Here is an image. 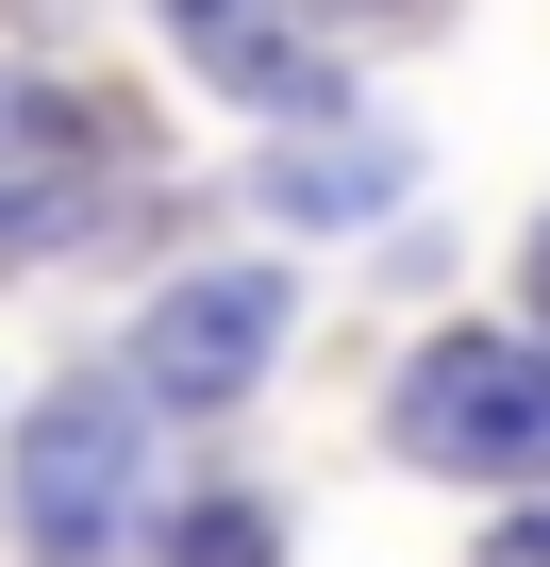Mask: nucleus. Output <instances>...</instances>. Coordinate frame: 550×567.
<instances>
[{"mask_svg":"<svg viewBox=\"0 0 550 567\" xmlns=\"http://www.w3.org/2000/svg\"><path fill=\"white\" fill-rule=\"evenodd\" d=\"M533 318H550V234H533ZM533 351H550V334H533Z\"/></svg>","mask_w":550,"mask_h":567,"instance_id":"1a4fd4ad","label":"nucleus"},{"mask_svg":"<svg viewBox=\"0 0 550 567\" xmlns=\"http://www.w3.org/2000/svg\"><path fill=\"white\" fill-rule=\"evenodd\" d=\"M267 200H284V217H384L401 200V151H284V167H267Z\"/></svg>","mask_w":550,"mask_h":567,"instance_id":"423d86ee","label":"nucleus"},{"mask_svg":"<svg viewBox=\"0 0 550 567\" xmlns=\"http://www.w3.org/2000/svg\"><path fill=\"white\" fill-rule=\"evenodd\" d=\"M484 567H550V517H500V550Z\"/></svg>","mask_w":550,"mask_h":567,"instance_id":"6e6552de","label":"nucleus"},{"mask_svg":"<svg viewBox=\"0 0 550 567\" xmlns=\"http://www.w3.org/2000/svg\"><path fill=\"white\" fill-rule=\"evenodd\" d=\"M134 467H151V434H134L117 384L34 401V434H18V517H34V550H51V567H101L117 517H134Z\"/></svg>","mask_w":550,"mask_h":567,"instance_id":"f03ea898","label":"nucleus"},{"mask_svg":"<svg viewBox=\"0 0 550 567\" xmlns=\"http://www.w3.org/2000/svg\"><path fill=\"white\" fill-rule=\"evenodd\" d=\"M101 200H117L101 117H84L51 68H0V267H51V250H68Z\"/></svg>","mask_w":550,"mask_h":567,"instance_id":"20e7f679","label":"nucleus"},{"mask_svg":"<svg viewBox=\"0 0 550 567\" xmlns=\"http://www.w3.org/2000/svg\"><path fill=\"white\" fill-rule=\"evenodd\" d=\"M384 434L450 484H550V351L533 334H434L384 401Z\"/></svg>","mask_w":550,"mask_h":567,"instance_id":"f257e3e1","label":"nucleus"},{"mask_svg":"<svg viewBox=\"0 0 550 567\" xmlns=\"http://www.w3.org/2000/svg\"><path fill=\"white\" fill-rule=\"evenodd\" d=\"M167 34H184V68L217 101H267V117L334 101V51L301 34V0H167Z\"/></svg>","mask_w":550,"mask_h":567,"instance_id":"39448f33","label":"nucleus"},{"mask_svg":"<svg viewBox=\"0 0 550 567\" xmlns=\"http://www.w3.org/2000/svg\"><path fill=\"white\" fill-rule=\"evenodd\" d=\"M267 351H284V267H184L167 301L134 318V401L217 417V401L267 384Z\"/></svg>","mask_w":550,"mask_h":567,"instance_id":"7ed1b4c3","label":"nucleus"},{"mask_svg":"<svg viewBox=\"0 0 550 567\" xmlns=\"http://www.w3.org/2000/svg\"><path fill=\"white\" fill-rule=\"evenodd\" d=\"M167 567H284V534H267V501H200L167 534Z\"/></svg>","mask_w":550,"mask_h":567,"instance_id":"0eeeda50","label":"nucleus"}]
</instances>
